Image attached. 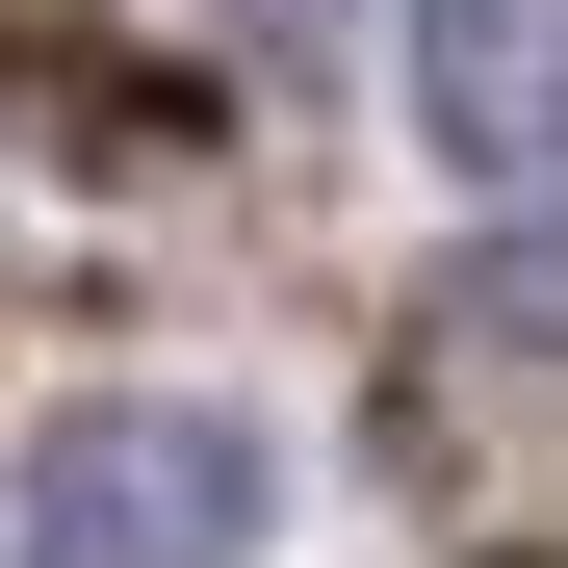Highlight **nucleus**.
<instances>
[{
  "label": "nucleus",
  "mask_w": 568,
  "mask_h": 568,
  "mask_svg": "<svg viewBox=\"0 0 568 568\" xmlns=\"http://www.w3.org/2000/svg\"><path fill=\"white\" fill-rule=\"evenodd\" d=\"M258 517H284V465L207 388H78L0 465V568H258Z\"/></svg>",
  "instance_id": "f257e3e1"
},
{
  "label": "nucleus",
  "mask_w": 568,
  "mask_h": 568,
  "mask_svg": "<svg viewBox=\"0 0 568 568\" xmlns=\"http://www.w3.org/2000/svg\"><path fill=\"white\" fill-rule=\"evenodd\" d=\"M414 104H439V155H465V207H542V155H568L542 0H414Z\"/></svg>",
  "instance_id": "f03ea898"
}]
</instances>
